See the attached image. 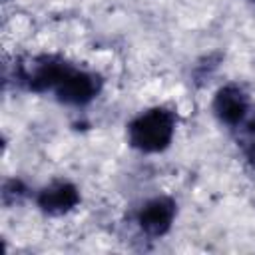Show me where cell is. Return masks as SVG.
<instances>
[{
    "label": "cell",
    "mask_w": 255,
    "mask_h": 255,
    "mask_svg": "<svg viewBox=\"0 0 255 255\" xmlns=\"http://www.w3.org/2000/svg\"><path fill=\"white\" fill-rule=\"evenodd\" d=\"M213 112L215 116L227 124L237 128L251 112V104L247 100V96L237 88V86H225L215 94L213 100Z\"/></svg>",
    "instance_id": "obj_3"
},
{
    "label": "cell",
    "mask_w": 255,
    "mask_h": 255,
    "mask_svg": "<svg viewBox=\"0 0 255 255\" xmlns=\"http://www.w3.org/2000/svg\"><path fill=\"white\" fill-rule=\"evenodd\" d=\"M175 129V118L165 108H153L137 116L129 128V143L141 151H161L169 145Z\"/></svg>",
    "instance_id": "obj_1"
},
{
    "label": "cell",
    "mask_w": 255,
    "mask_h": 255,
    "mask_svg": "<svg viewBox=\"0 0 255 255\" xmlns=\"http://www.w3.org/2000/svg\"><path fill=\"white\" fill-rule=\"evenodd\" d=\"M52 90L56 92L58 100L66 102V104H74V106H82L88 104L100 90V82L94 74L76 70L72 66L62 64Z\"/></svg>",
    "instance_id": "obj_2"
},
{
    "label": "cell",
    "mask_w": 255,
    "mask_h": 255,
    "mask_svg": "<svg viewBox=\"0 0 255 255\" xmlns=\"http://www.w3.org/2000/svg\"><path fill=\"white\" fill-rule=\"evenodd\" d=\"M251 153V159H253V163H255V151H249Z\"/></svg>",
    "instance_id": "obj_6"
},
{
    "label": "cell",
    "mask_w": 255,
    "mask_h": 255,
    "mask_svg": "<svg viewBox=\"0 0 255 255\" xmlns=\"http://www.w3.org/2000/svg\"><path fill=\"white\" fill-rule=\"evenodd\" d=\"M78 201H80V193L68 181H56L38 193V205L52 215L70 211Z\"/></svg>",
    "instance_id": "obj_5"
},
{
    "label": "cell",
    "mask_w": 255,
    "mask_h": 255,
    "mask_svg": "<svg viewBox=\"0 0 255 255\" xmlns=\"http://www.w3.org/2000/svg\"><path fill=\"white\" fill-rule=\"evenodd\" d=\"M175 215V203L169 197H155L143 205L139 211V227L147 235H163Z\"/></svg>",
    "instance_id": "obj_4"
}]
</instances>
